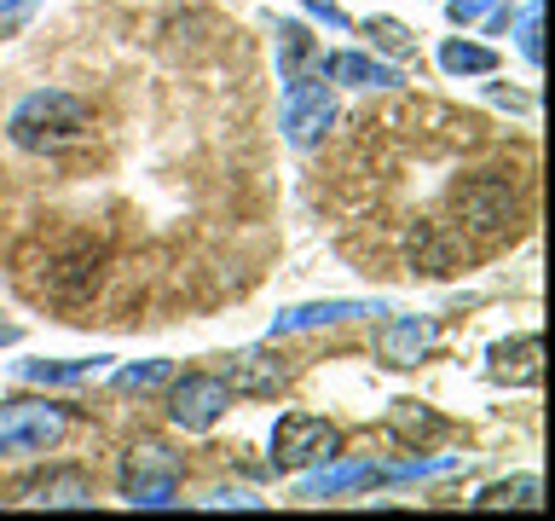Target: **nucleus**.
I'll return each mask as SVG.
<instances>
[{"label":"nucleus","mask_w":555,"mask_h":521,"mask_svg":"<svg viewBox=\"0 0 555 521\" xmlns=\"http://www.w3.org/2000/svg\"><path fill=\"white\" fill-rule=\"evenodd\" d=\"M440 64L451 69V76H492V69H498V52L480 47V41H446V47H440Z\"/></svg>","instance_id":"aec40b11"},{"label":"nucleus","mask_w":555,"mask_h":521,"mask_svg":"<svg viewBox=\"0 0 555 521\" xmlns=\"http://www.w3.org/2000/svg\"><path fill=\"white\" fill-rule=\"evenodd\" d=\"M434 342H440V325L405 313V319H393L388 330H382V359H388V365H416Z\"/></svg>","instance_id":"ddd939ff"},{"label":"nucleus","mask_w":555,"mask_h":521,"mask_svg":"<svg viewBox=\"0 0 555 521\" xmlns=\"http://www.w3.org/2000/svg\"><path fill=\"white\" fill-rule=\"evenodd\" d=\"M284 382H289L284 359H278V354H260V347H243V354H232V365H225V389H232V394H249V399H272Z\"/></svg>","instance_id":"1a4fd4ad"},{"label":"nucleus","mask_w":555,"mask_h":521,"mask_svg":"<svg viewBox=\"0 0 555 521\" xmlns=\"http://www.w3.org/2000/svg\"><path fill=\"white\" fill-rule=\"evenodd\" d=\"M475 510H480V516H492V510H520V516H532V510H544V481H538V475L492 481V486H486V493L475 498Z\"/></svg>","instance_id":"dca6fc26"},{"label":"nucleus","mask_w":555,"mask_h":521,"mask_svg":"<svg viewBox=\"0 0 555 521\" xmlns=\"http://www.w3.org/2000/svg\"><path fill=\"white\" fill-rule=\"evenodd\" d=\"M364 35H371L382 52H399V59H405V52H416V35L399 24V17H371V24H364Z\"/></svg>","instance_id":"4be33fe9"},{"label":"nucleus","mask_w":555,"mask_h":521,"mask_svg":"<svg viewBox=\"0 0 555 521\" xmlns=\"http://www.w3.org/2000/svg\"><path fill=\"white\" fill-rule=\"evenodd\" d=\"M7 134L17 151L29 156H64L93 139V111L64 93V87H35L29 99H17V111L7 116Z\"/></svg>","instance_id":"f257e3e1"},{"label":"nucleus","mask_w":555,"mask_h":521,"mask_svg":"<svg viewBox=\"0 0 555 521\" xmlns=\"http://www.w3.org/2000/svg\"><path fill=\"white\" fill-rule=\"evenodd\" d=\"M330 122H336V99L324 87V69L284 81V139L289 145H319L330 134Z\"/></svg>","instance_id":"423d86ee"},{"label":"nucleus","mask_w":555,"mask_h":521,"mask_svg":"<svg viewBox=\"0 0 555 521\" xmlns=\"http://www.w3.org/2000/svg\"><path fill=\"white\" fill-rule=\"evenodd\" d=\"M225 406H232V389H225V377L185 371V377L168 382V417H173L180 429H215Z\"/></svg>","instance_id":"6e6552de"},{"label":"nucleus","mask_w":555,"mask_h":521,"mask_svg":"<svg viewBox=\"0 0 555 521\" xmlns=\"http://www.w3.org/2000/svg\"><path fill=\"white\" fill-rule=\"evenodd\" d=\"M35 7H41V0H0V35H17L35 17Z\"/></svg>","instance_id":"393cba45"},{"label":"nucleus","mask_w":555,"mask_h":521,"mask_svg":"<svg viewBox=\"0 0 555 521\" xmlns=\"http://www.w3.org/2000/svg\"><path fill=\"white\" fill-rule=\"evenodd\" d=\"M336 452H341V434H336V423H324V417H307V411L278 417V429H272V463H278V469L330 463Z\"/></svg>","instance_id":"39448f33"},{"label":"nucleus","mask_w":555,"mask_h":521,"mask_svg":"<svg viewBox=\"0 0 555 521\" xmlns=\"http://www.w3.org/2000/svg\"><path fill=\"white\" fill-rule=\"evenodd\" d=\"M451 203H457V220H463V226H475V232H486V238L509 232L515 215H520V203H515L509 180H498V174H475V180H463Z\"/></svg>","instance_id":"0eeeda50"},{"label":"nucleus","mask_w":555,"mask_h":521,"mask_svg":"<svg viewBox=\"0 0 555 521\" xmlns=\"http://www.w3.org/2000/svg\"><path fill=\"white\" fill-rule=\"evenodd\" d=\"M168 382H173V365L168 359H145V365L116 371V389L121 394H151V389H168Z\"/></svg>","instance_id":"412c9836"},{"label":"nucleus","mask_w":555,"mask_h":521,"mask_svg":"<svg viewBox=\"0 0 555 521\" xmlns=\"http://www.w3.org/2000/svg\"><path fill=\"white\" fill-rule=\"evenodd\" d=\"M376 481H388V475H382V463H336V458H330V469L301 475L295 493H301V498H341V493H353V486H376Z\"/></svg>","instance_id":"f8f14e48"},{"label":"nucleus","mask_w":555,"mask_h":521,"mask_svg":"<svg viewBox=\"0 0 555 521\" xmlns=\"http://www.w3.org/2000/svg\"><path fill=\"white\" fill-rule=\"evenodd\" d=\"M515 41H520V52H527V64H544V7H532L520 12V29H515Z\"/></svg>","instance_id":"5701e85b"},{"label":"nucleus","mask_w":555,"mask_h":521,"mask_svg":"<svg viewBox=\"0 0 555 521\" xmlns=\"http://www.w3.org/2000/svg\"><path fill=\"white\" fill-rule=\"evenodd\" d=\"M99 278H104V243L76 232V238L52 243L47 260L29 272V284H35V295H47V302L76 307V302H87V295L99 290Z\"/></svg>","instance_id":"f03ea898"},{"label":"nucleus","mask_w":555,"mask_h":521,"mask_svg":"<svg viewBox=\"0 0 555 521\" xmlns=\"http://www.w3.org/2000/svg\"><path fill=\"white\" fill-rule=\"evenodd\" d=\"M411 267H423L428 278L457 267V243H451V232H440V226H416L411 232Z\"/></svg>","instance_id":"6ab92c4d"},{"label":"nucleus","mask_w":555,"mask_h":521,"mask_svg":"<svg viewBox=\"0 0 555 521\" xmlns=\"http://www.w3.org/2000/svg\"><path fill=\"white\" fill-rule=\"evenodd\" d=\"M307 12H312V17H324L330 29H347V12L336 7V0H307Z\"/></svg>","instance_id":"cd10ccee"},{"label":"nucleus","mask_w":555,"mask_h":521,"mask_svg":"<svg viewBox=\"0 0 555 521\" xmlns=\"http://www.w3.org/2000/svg\"><path fill=\"white\" fill-rule=\"evenodd\" d=\"M99 371L104 359H17V377L47 382V389H76V382H93Z\"/></svg>","instance_id":"a211bd4d"},{"label":"nucleus","mask_w":555,"mask_h":521,"mask_svg":"<svg viewBox=\"0 0 555 521\" xmlns=\"http://www.w3.org/2000/svg\"><path fill=\"white\" fill-rule=\"evenodd\" d=\"M312 69H324V52L307 35V24H278V76L295 81V76H312Z\"/></svg>","instance_id":"f3484780"},{"label":"nucleus","mask_w":555,"mask_h":521,"mask_svg":"<svg viewBox=\"0 0 555 521\" xmlns=\"http://www.w3.org/2000/svg\"><path fill=\"white\" fill-rule=\"evenodd\" d=\"M324 76L347 81V87H399V81H405V69H399V64H376V59H364V52H336V59H324Z\"/></svg>","instance_id":"2eb2a0df"},{"label":"nucleus","mask_w":555,"mask_h":521,"mask_svg":"<svg viewBox=\"0 0 555 521\" xmlns=\"http://www.w3.org/2000/svg\"><path fill=\"white\" fill-rule=\"evenodd\" d=\"M24 504H41V510H87L93 504V481L81 469H47V475L24 481Z\"/></svg>","instance_id":"9b49d317"},{"label":"nucleus","mask_w":555,"mask_h":521,"mask_svg":"<svg viewBox=\"0 0 555 521\" xmlns=\"http://www.w3.org/2000/svg\"><path fill=\"white\" fill-rule=\"evenodd\" d=\"M538 377H544V342H538V336H520V342L492 347V382H515V389H532Z\"/></svg>","instance_id":"4468645a"},{"label":"nucleus","mask_w":555,"mask_h":521,"mask_svg":"<svg viewBox=\"0 0 555 521\" xmlns=\"http://www.w3.org/2000/svg\"><path fill=\"white\" fill-rule=\"evenodd\" d=\"M180 481H185V463L156 441L133 446L128 458H121V498H128L133 510H168L173 493H180Z\"/></svg>","instance_id":"7ed1b4c3"},{"label":"nucleus","mask_w":555,"mask_h":521,"mask_svg":"<svg viewBox=\"0 0 555 521\" xmlns=\"http://www.w3.org/2000/svg\"><path fill=\"white\" fill-rule=\"evenodd\" d=\"M371 313H388L382 302H307L289 307L272 319V336H301V330H324V325H347V319H371Z\"/></svg>","instance_id":"9d476101"},{"label":"nucleus","mask_w":555,"mask_h":521,"mask_svg":"<svg viewBox=\"0 0 555 521\" xmlns=\"http://www.w3.org/2000/svg\"><path fill=\"white\" fill-rule=\"evenodd\" d=\"M208 510H260L255 493H215L208 498Z\"/></svg>","instance_id":"bb28decb"},{"label":"nucleus","mask_w":555,"mask_h":521,"mask_svg":"<svg viewBox=\"0 0 555 521\" xmlns=\"http://www.w3.org/2000/svg\"><path fill=\"white\" fill-rule=\"evenodd\" d=\"M69 406L52 399H0V458L7 452H47L69 434Z\"/></svg>","instance_id":"20e7f679"},{"label":"nucleus","mask_w":555,"mask_h":521,"mask_svg":"<svg viewBox=\"0 0 555 521\" xmlns=\"http://www.w3.org/2000/svg\"><path fill=\"white\" fill-rule=\"evenodd\" d=\"M498 0H446V12H451V24H480L486 12H492Z\"/></svg>","instance_id":"a878e982"},{"label":"nucleus","mask_w":555,"mask_h":521,"mask_svg":"<svg viewBox=\"0 0 555 521\" xmlns=\"http://www.w3.org/2000/svg\"><path fill=\"white\" fill-rule=\"evenodd\" d=\"M446 429V417H434V411H423V406H399L393 411V434H405V441H416V434H440Z\"/></svg>","instance_id":"b1692460"}]
</instances>
